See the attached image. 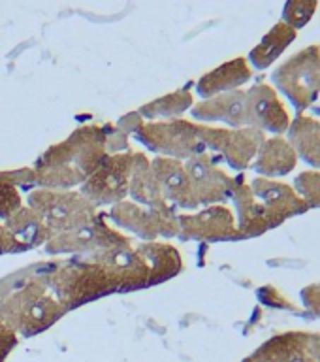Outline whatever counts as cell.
I'll return each mask as SVG.
<instances>
[{
	"instance_id": "cell-22",
	"label": "cell",
	"mask_w": 320,
	"mask_h": 362,
	"mask_svg": "<svg viewBox=\"0 0 320 362\" xmlns=\"http://www.w3.org/2000/svg\"><path fill=\"white\" fill-rule=\"evenodd\" d=\"M288 144L300 158L320 168V121L307 115H300L288 127Z\"/></svg>"
},
{
	"instance_id": "cell-10",
	"label": "cell",
	"mask_w": 320,
	"mask_h": 362,
	"mask_svg": "<svg viewBox=\"0 0 320 362\" xmlns=\"http://www.w3.org/2000/svg\"><path fill=\"white\" fill-rule=\"evenodd\" d=\"M107 215L115 225L134 232L136 236L143 238L147 242H155V238L158 236L174 238L179 234V217L175 215V209L172 206L155 209L123 200L112 206Z\"/></svg>"
},
{
	"instance_id": "cell-16",
	"label": "cell",
	"mask_w": 320,
	"mask_h": 362,
	"mask_svg": "<svg viewBox=\"0 0 320 362\" xmlns=\"http://www.w3.org/2000/svg\"><path fill=\"white\" fill-rule=\"evenodd\" d=\"M151 170L158 183H160V187H162L164 198L168 202H174L175 206L185 209H194L200 206L183 160L157 157L151 163Z\"/></svg>"
},
{
	"instance_id": "cell-14",
	"label": "cell",
	"mask_w": 320,
	"mask_h": 362,
	"mask_svg": "<svg viewBox=\"0 0 320 362\" xmlns=\"http://www.w3.org/2000/svg\"><path fill=\"white\" fill-rule=\"evenodd\" d=\"M247 124L273 134H283L290 127L287 110L270 85L256 83L247 90Z\"/></svg>"
},
{
	"instance_id": "cell-13",
	"label": "cell",
	"mask_w": 320,
	"mask_h": 362,
	"mask_svg": "<svg viewBox=\"0 0 320 362\" xmlns=\"http://www.w3.org/2000/svg\"><path fill=\"white\" fill-rule=\"evenodd\" d=\"M181 240L196 242H230L237 240L236 219L225 206H209L200 214L181 215L179 234Z\"/></svg>"
},
{
	"instance_id": "cell-29",
	"label": "cell",
	"mask_w": 320,
	"mask_h": 362,
	"mask_svg": "<svg viewBox=\"0 0 320 362\" xmlns=\"http://www.w3.org/2000/svg\"><path fill=\"white\" fill-rule=\"evenodd\" d=\"M21 208V192H19L17 185L2 183L0 185V219L8 221Z\"/></svg>"
},
{
	"instance_id": "cell-20",
	"label": "cell",
	"mask_w": 320,
	"mask_h": 362,
	"mask_svg": "<svg viewBox=\"0 0 320 362\" xmlns=\"http://www.w3.org/2000/svg\"><path fill=\"white\" fill-rule=\"evenodd\" d=\"M129 194L134 198L136 202H140V206H146V208H170V202L164 198L162 187L153 174L151 163L147 160L143 153H136L134 168H132V175H130Z\"/></svg>"
},
{
	"instance_id": "cell-2",
	"label": "cell",
	"mask_w": 320,
	"mask_h": 362,
	"mask_svg": "<svg viewBox=\"0 0 320 362\" xmlns=\"http://www.w3.org/2000/svg\"><path fill=\"white\" fill-rule=\"evenodd\" d=\"M40 279L66 311L107 294L119 293L117 281L106 268L81 259L53 268Z\"/></svg>"
},
{
	"instance_id": "cell-21",
	"label": "cell",
	"mask_w": 320,
	"mask_h": 362,
	"mask_svg": "<svg viewBox=\"0 0 320 362\" xmlns=\"http://www.w3.org/2000/svg\"><path fill=\"white\" fill-rule=\"evenodd\" d=\"M136 251L147 260V264L151 268V287L164 283L175 277L183 268L179 251L164 242H146L140 243Z\"/></svg>"
},
{
	"instance_id": "cell-27",
	"label": "cell",
	"mask_w": 320,
	"mask_h": 362,
	"mask_svg": "<svg viewBox=\"0 0 320 362\" xmlns=\"http://www.w3.org/2000/svg\"><path fill=\"white\" fill-rule=\"evenodd\" d=\"M315 0H304V2H287L283 8V23L294 30L305 27L311 21V17L316 11Z\"/></svg>"
},
{
	"instance_id": "cell-17",
	"label": "cell",
	"mask_w": 320,
	"mask_h": 362,
	"mask_svg": "<svg viewBox=\"0 0 320 362\" xmlns=\"http://www.w3.org/2000/svg\"><path fill=\"white\" fill-rule=\"evenodd\" d=\"M251 76H253V70L249 68L247 61L239 57V59L225 62L219 68L202 76L196 83V90L198 95L208 100V98H213L223 93L237 90L243 83H247Z\"/></svg>"
},
{
	"instance_id": "cell-25",
	"label": "cell",
	"mask_w": 320,
	"mask_h": 362,
	"mask_svg": "<svg viewBox=\"0 0 320 362\" xmlns=\"http://www.w3.org/2000/svg\"><path fill=\"white\" fill-rule=\"evenodd\" d=\"M192 106V95L189 93V89L175 90L172 95L160 96L157 100L149 102L143 107H140V115H146V117L157 119V117H175L179 115L185 110Z\"/></svg>"
},
{
	"instance_id": "cell-34",
	"label": "cell",
	"mask_w": 320,
	"mask_h": 362,
	"mask_svg": "<svg viewBox=\"0 0 320 362\" xmlns=\"http://www.w3.org/2000/svg\"><path fill=\"white\" fill-rule=\"evenodd\" d=\"M302 300H304L305 308L313 313V315L320 317V285H309L302 291Z\"/></svg>"
},
{
	"instance_id": "cell-12",
	"label": "cell",
	"mask_w": 320,
	"mask_h": 362,
	"mask_svg": "<svg viewBox=\"0 0 320 362\" xmlns=\"http://www.w3.org/2000/svg\"><path fill=\"white\" fill-rule=\"evenodd\" d=\"M185 168L191 177L192 189H194L200 206L225 202L232 197L236 177H230L225 170L219 168V164L215 163L211 153L203 151L200 155L186 158Z\"/></svg>"
},
{
	"instance_id": "cell-33",
	"label": "cell",
	"mask_w": 320,
	"mask_h": 362,
	"mask_svg": "<svg viewBox=\"0 0 320 362\" xmlns=\"http://www.w3.org/2000/svg\"><path fill=\"white\" fill-rule=\"evenodd\" d=\"M2 183H11V185H28L32 183V170L21 168L13 170V172H0V185Z\"/></svg>"
},
{
	"instance_id": "cell-6",
	"label": "cell",
	"mask_w": 320,
	"mask_h": 362,
	"mask_svg": "<svg viewBox=\"0 0 320 362\" xmlns=\"http://www.w3.org/2000/svg\"><path fill=\"white\" fill-rule=\"evenodd\" d=\"M136 138L151 151L168 158H191L206 151L200 140V124L186 119H164L143 123L136 130Z\"/></svg>"
},
{
	"instance_id": "cell-32",
	"label": "cell",
	"mask_w": 320,
	"mask_h": 362,
	"mask_svg": "<svg viewBox=\"0 0 320 362\" xmlns=\"http://www.w3.org/2000/svg\"><path fill=\"white\" fill-rule=\"evenodd\" d=\"M16 330H13L8 322L0 319V361L10 353V349L16 345Z\"/></svg>"
},
{
	"instance_id": "cell-3",
	"label": "cell",
	"mask_w": 320,
	"mask_h": 362,
	"mask_svg": "<svg viewBox=\"0 0 320 362\" xmlns=\"http://www.w3.org/2000/svg\"><path fill=\"white\" fill-rule=\"evenodd\" d=\"M66 310L42 279H32L0 304V319L23 336H34L55 325Z\"/></svg>"
},
{
	"instance_id": "cell-28",
	"label": "cell",
	"mask_w": 320,
	"mask_h": 362,
	"mask_svg": "<svg viewBox=\"0 0 320 362\" xmlns=\"http://www.w3.org/2000/svg\"><path fill=\"white\" fill-rule=\"evenodd\" d=\"M294 191L309 204V208L320 206V172H315V170L302 172L294 180Z\"/></svg>"
},
{
	"instance_id": "cell-24",
	"label": "cell",
	"mask_w": 320,
	"mask_h": 362,
	"mask_svg": "<svg viewBox=\"0 0 320 362\" xmlns=\"http://www.w3.org/2000/svg\"><path fill=\"white\" fill-rule=\"evenodd\" d=\"M296 36H298V33L294 28H290L288 25L279 21L277 25L271 27V30L262 38V42L251 51L249 61L253 62V66L259 68V70H264V68L271 66L285 53L288 45L296 40Z\"/></svg>"
},
{
	"instance_id": "cell-31",
	"label": "cell",
	"mask_w": 320,
	"mask_h": 362,
	"mask_svg": "<svg viewBox=\"0 0 320 362\" xmlns=\"http://www.w3.org/2000/svg\"><path fill=\"white\" fill-rule=\"evenodd\" d=\"M259 296L262 298V302H266L268 305H275V308H287V310H292V304L288 302L285 296H283L275 287H262L259 291Z\"/></svg>"
},
{
	"instance_id": "cell-19",
	"label": "cell",
	"mask_w": 320,
	"mask_h": 362,
	"mask_svg": "<svg viewBox=\"0 0 320 362\" xmlns=\"http://www.w3.org/2000/svg\"><path fill=\"white\" fill-rule=\"evenodd\" d=\"M296 163H298V155L288 144V140L275 136V138L264 140V144L260 146L254 157L253 168L270 180V177L290 174L296 168Z\"/></svg>"
},
{
	"instance_id": "cell-35",
	"label": "cell",
	"mask_w": 320,
	"mask_h": 362,
	"mask_svg": "<svg viewBox=\"0 0 320 362\" xmlns=\"http://www.w3.org/2000/svg\"><path fill=\"white\" fill-rule=\"evenodd\" d=\"M245 362H254V361H253V358H247V361H245Z\"/></svg>"
},
{
	"instance_id": "cell-8",
	"label": "cell",
	"mask_w": 320,
	"mask_h": 362,
	"mask_svg": "<svg viewBox=\"0 0 320 362\" xmlns=\"http://www.w3.org/2000/svg\"><path fill=\"white\" fill-rule=\"evenodd\" d=\"M134 160L136 153L107 155L95 174L83 183L81 194L89 198L95 206H107V204L115 206L123 202L124 197L129 194Z\"/></svg>"
},
{
	"instance_id": "cell-26",
	"label": "cell",
	"mask_w": 320,
	"mask_h": 362,
	"mask_svg": "<svg viewBox=\"0 0 320 362\" xmlns=\"http://www.w3.org/2000/svg\"><path fill=\"white\" fill-rule=\"evenodd\" d=\"M292 362H320V334L294 332Z\"/></svg>"
},
{
	"instance_id": "cell-5",
	"label": "cell",
	"mask_w": 320,
	"mask_h": 362,
	"mask_svg": "<svg viewBox=\"0 0 320 362\" xmlns=\"http://www.w3.org/2000/svg\"><path fill=\"white\" fill-rule=\"evenodd\" d=\"M271 79L300 112L307 110L320 96L319 45H309L290 57L277 68Z\"/></svg>"
},
{
	"instance_id": "cell-15",
	"label": "cell",
	"mask_w": 320,
	"mask_h": 362,
	"mask_svg": "<svg viewBox=\"0 0 320 362\" xmlns=\"http://www.w3.org/2000/svg\"><path fill=\"white\" fill-rule=\"evenodd\" d=\"M192 117L203 123H226L230 129H243L247 124V90H230L191 107Z\"/></svg>"
},
{
	"instance_id": "cell-23",
	"label": "cell",
	"mask_w": 320,
	"mask_h": 362,
	"mask_svg": "<svg viewBox=\"0 0 320 362\" xmlns=\"http://www.w3.org/2000/svg\"><path fill=\"white\" fill-rule=\"evenodd\" d=\"M6 228L13 234L28 249L38 247L42 243H47L53 238V232L45 225L42 215L36 214L32 208H21L6 221Z\"/></svg>"
},
{
	"instance_id": "cell-1",
	"label": "cell",
	"mask_w": 320,
	"mask_h": 362,
	"mask_svg": "<svg viewBox=\"0 0 320 362\" xmlns=\"http://www.w3.org/2000/svg\"><path fill=\"white\" fill-rule=\"evenodd\" d=\"M107 157L106 129L98 124H85L73 130L70 138L49 147L36 160L32 183L44 189H70L83 185Z\"/></svg>"
},
{
	"instance_id": "cell-18",
	"label": "cell",
	"mask_w": 320,
	"mask_h": 362,
	"mask_svg": "<svg viewBox=\"0 0 320 362\" xmlns=\"http://www.w3.org/2000/svg\"><path fill=\"white\" fill-rule=\"evenodd\" d=\"M230 198L234 200L237 209V240L256 238L270 230V226L262 215V209H260L259 202L251 191V185L245 183L243 177H236Z\"/></svg>"
},
{
	"instance_id": "cell-7",
	"label": "cell",
	"mask_w": 320,
	"mask_h": 362,
	"mask_svg": "<svg viewBox=\"0 0 320 362\" xmlns=\"http://www.w3.org/2000/svg\"><path fill=\"white\" fill-rule=\"evenodd\" d=\"M45 249H47V253L53 255L79 253L89 257V255L102 253V251L132 249V240L107 225L106 215L102 214V217L96 223L85 226L81 230L55 234L49 242L45 243Z\"/></svg>"
},
{
	"instance_id": "cell-30",
	"label": "cell",
	"mask_w": 320,
	"mask_h": 362,
	"mask_svg": "<svg viewBox=\"0 0 320 362\" xmlns=\"http://www.w3.org/2000/svg\"><path fill=\"white\" fill-rule=\"evenodd\" d=\"M23 251H28L27 245L19 242L4 225H0V255L23 253Z\"/></svg>"
},
{
	"instance_id": "cell-9",
	"label": "cell",
	"mask_w": 320,
	"mask_h": 362,
	"mask_svg": "<svg viewBox=\"0 0 320 362\" xmlns=\"http://www.w3.org/2000/svg\"><path fill=\"white\" fill-rule=\"evenodd\" d=\"M200 140H202L206 151L219 153L232 168L243 170L249 168L253 163L260 146L264 144L266 136L262 130L253 127L243 129H217L200 124Z\"/></svg>"
},
{
	"instance_id": "cell-4",
	"label": "cell",
	"mask_w": 320,
	"mask_h": 362,
	"mask_svg": "<svg viewBox=\"0 0 320 362\" xmlns=\"http://www.w3.org/2000/svg\"><path fill=\"white\" fill-rule=\"evenodd\" d=\"M28 208L42 215L53 236L81 230L102 217L89 198L73 191L36 189L28 194Z\"/></svg>"
},
{
	"instance_id": "cell-11",
	"label": "cell",
	"mask_w": 320,
	"mask_h": 362,
	"mask_svg": "<svg viewBox=\"0 0 320 362\" xmlns=\"http://www.w3.org/2000/svg\"><path fill=\"white\" fill-rule=\"evenodd\" d=\"M251 191L262 209V215H264L270 230L283 225L294 215H302L309 209V204L294 191V187L281 183V181L256 177L251 183Z\"/></svg>"
}]
</instances>
